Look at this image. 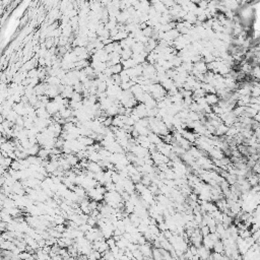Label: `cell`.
Returning <instances> with one entry per match:
<instances>
[{
    "mask_svg": "<svg viewBox=\"0 0 260 260\" xmlns=\"http://www.w3.org/2000/svg\"><path fill=\"white\" fill-rule=\"evenodd\" d=\"M46 109H47V111H48V113L51 115V116L57 114V113H59V111H60V107H59V105L55 101H53V100H51L50 103L46 106Z\"/></svg>",
    "mask_w": 260,
    "mask_h": 260,
    "instance_id": "obj_1",
    "label": "cell"
},
{
    "mask_svg": "<svg viewBox=\"0 0 260 260\" xmlns=\"http://www.w3.org/2000/svg\"><path fill=\"white\" fill-rule=\"evenodd\" d=\"M205 100H206L207 105L212 106V107L217 105L219 102V98L216 93H207V95L205 96Z\"/></svg>",
    "mask_w": 260,
    "mask_h": 260,
    "instance_id": "obj_2",
    "label": "cell"
},
{
    "mask_svg": "<svg viewBox=\"0 0 260 260\" xmlns=\"http://www.w3.org/2000/svg\"><path fill=\"white\" fill-rule=\"evenodd\" d=\"M210 254H212V251L206 249L203 245L200 246L199 248H197V255L199 256L200 259H207L208 260Z\"/></svg>",
    "mask_w": 260,
    "mask_h": 260,
    "instance_id": "obj_3",
    "label": "cell"
},
{
    "mask_svg": "<svg viewBox=\"0 0 260 260\" xmlns=\"http://www.w3.org/2000/svg\"><path fill=\"white\" fill-rule=\"evenodd\" d=\"M0 244H1L0 245V246H1V249H3V250L12 251L16 248V245L14 244L13 242H11V241H5L2 238H1V243H0Z\"/></svg>",
    "mask_w": 260,
    "mask_h": 260,
    "instance_id": "obj_4",
    "label": "cell"
},
{
    "mask_svg": "<svg viewBox=\"0 0 260 260\" xmlns=\"http://www.w3.org/2000/svg\"><path fill=\"white\" fill-rule=\"evenodd\" d=\"M209 155L212 160H221L226 157L223 150H219V148H214L212 152H209Z\"/></svg>",
    "mask_w": 260,
    "mask_h": 260,
    "instance_id": "obj_5",
    "label": "cell"
},
{
    "mask_svg": "<svg viewBox=\"0 0 260 260\" xmlns=\"http://www.w3.org/2000/svg\"><path fill=\"white\" fill-rule=\"evenodd\" d=\"M87 171L93 172V173L97 174V173H100V172L104 171V170L102 169L101 166H100L98 163H93V162H89V167H87Z\"/></svg>",
    "mask_w": 260,
    "mask_h": 260,
    "instance_id": "obj_6",
    "label": "cell"
},
{
    "mask_svg": "<svg viewBox=\"0 0 260 260\" xmlns=\"http://www.w3.org/2000/svg\"><path fill=\"white\" fill-rule=\"evenodd\" d=\"M148 139H150V141L152 142V144H155V145H157V144H160L161 142H163V138L161 137L160 135H157V134L153 133V132H150V134H148Z\"/></svg>",
    "mask_w": 260,
    "mask_h": 260,
    "instance_id": "obj_7",
    "label": "cell"
},
{
    "mask_svg": "<svg viewBox=\"0 0 260 260\" xmlns=\"http://www.w3.org/2000/svg\"><path fill=\"white\" fill-rule=\"evenodd\" d=\"M73 192L75 193V194L77 195L78 197H80V198H86V197H87L86 190L82 186H78V185H75V187H74V189H73Z\"/></svg>",
    "mask_w": 260,
    "mask_h": 260,
    "instance_id": "obj_8",
    "label": "cell"
},
{
    "mask_svg": "<svg viewBox=\"0 0 260 260\" xmlns=\"http://www.w3.org/2000/svg\"><path fill=\"white\" fill-rule=\"evenodd\" d=\"M214 252L216 253H221V254H225V245H223V242L221 240L217 241V242L214 243Z\"/></svg>",
    "mask_w": 260,
    "mask_h": 260,
    "instance_id": "obj_9",
    "label": "cell"
},
{
    "mask_svg": "<svg viewBox=\"0 0 260 260\" xmlns=\"http://www.w3.org/2000/svg\"><path fill=\"white\" fill-rule=\"evenodd\" d=\"M202 245H203L206 249H208V250L212 251V249H214V242L212 240V239H210L209 236H206V237H203V240H202Z\"/></svg>",
    "mask_w": 260,
    "mask_h": 260,
    "instance_id": "obj_10",
    "label": "cell"
},
{
    "mask_svg": "<svg viewBox=\"0 0 260 260\" xmlns=\"http://www.w3.org/2000/svg\"><path fill=\"white\" fill-rule=\"evenodd\" d=\"M124 122H123V119H122V115H117L116 117L113 118V124L112 126L115 127H118V128H123L124 126Z\"/></svg>",
    "mask_w": 260,
    "mask_h": 260,
    "instance_id": "obj_11",
    "label": "cell"
},
{
    "mask_svg": "<svg viewBox=\"0 0 260 260\" xmlns=\"http://www.w3.org/2000/svg\"><path fill=\"white\" fill-rule=\"evenodd\" d=\"M45 82H47L49 86H59V84H61V80L57 76H48Z\"/></svg>",
    "mask_w": 260,
    "mask_h": 260,
    "instance_id": "obj_12",
    "label": "cell"
},
{
    "mask_svg": "<svg viewBox=\"0 0 260 260\" xmlns=\"http://www.w3.org/2000/svg\"><path fill=\"white\" fill-rule=\"evenodd\" d=\"M89 162H93V163H99L100 161L102 160L101 155L99 153V152H93L89 153V157H87Z\"/></svg>",
    "mask_w": 260,
    "mask_h": 260,
    "instance_id": "obj_13",
    "label": "cell"
},
{
    "mask_svg": "<svg viewBox=\"0 0 260 260\" xmlns=\"http://www.w3.org/2000/svg\"><path fill=\"white\" fill-rule=\"evenodd\" d=\"M51 155V152L50 150H47V148H41L39 153H38V157H40L42 160H49Z\"/></svg>",
    "mask_w": 260,
    "mask_h": 260,
    "instance_id": "obj_14",
    "label": "cell"
},
{
    "mask_svg": "<svg viewBox=\"0 0 260 260\" xmlns=\"http://www.w3.org/2000/svg\"><path fill=\"white\" fill-rule=\"evenodd\" d=\"M132 55H133V52H132L131 49L123 50L122 54H121V60H129V59L132 58Z\"/></svg>",
    "mask_w": 260,
    "mask_h": 260,
    "instance_id": "obj_15",
    "label": "cell"
},
{
    "mask_svg": "<svg viewBox=\"0 0 260 260\" xmlns=\"http://www.w3.org/2000/svg\"><path fill=\"white\" fill-rule=\"evenodd\" d=\"M87 257H89V260H99L103 256H102L101 252H99V251H97V250H93L89 255H87Z\"/></svg>",
    "mask_w": 260,
    "mask_h": 260,
    "instance_id": "obj_16",
    "label": "cell"
},
{
    "mask_svg": "<svg viewBox=\"0 0 260 260\" xmlns=\"http://www.w3.org/2000/svg\"><path fill=\"white\" fill-rule=\"evenodd\" d=\"M111 69H112L113 75H114V74H120L121 72L123 71V66H122L121 63H119V64H116V65L112 66V67H111Z\"/></svg>",
    "mask_w": 260,
    "mask_h": 260,
    "instance_id": "obj_17",
    "label": "cell"
},
{
    "mask_svg": "<svg viewBox=\"0 0 260 260\" xmlns=\"http://www.w3.org/2000/svg\"><path fill=\"white\" fill-rule=\"evenodd\" d=\"M108 89V86L106 82H100L99 86H98V93H106Z\"/></svg>",
    "mask_w": 260,
    "mask_h": 260,
    "instance_id": "obj_18",
    "label": "cell"
},
{
    "mask_svg": "<svg viewBox=\"0 0 260 260\" xmlns=\"http://www.w3.org/2000/svg\"><path fill=\"white\" fill-rule=\"evenodd\" d=\"M45 46H46V48L48 49V50H50L51 48L55 47L54 39H53V38H47L46 41H45Z\"/></svg>",
    "mask_w": 260,
    "mask_h": 260,
    "instance_id": "obj_19",
    "label": "cell"
},
{
    "mask_svg": "<svg viewBox=\"0 0 260 260\" xmlns=\"http://www.w3.org/2000/svg\"><path fill=\"white\" fill-rule=\"evenodd\" d=\"M84 96H82V93H75V91H74V93H73V96H72V98H71V101H73V102H82L84 101Z\"/></svg>",
    "mask_w": 260,
    "mask_h": 260,
    "instance_id": "obj_20",
    "label": "cell"
},
{
    "mask_svg": "<svg viewBox=\"0 0 260 260\" xmlns=\"http://www.w3.org/2000/svg\"><path fill=\"white\" fill-rule=\"evenodd\" d=\"M38 74H39V69H38V68H34V69L27 71V77L29 78H37Z\"/></svg>",
    "mask_w": 260,
    "mask_h": 260,
    "instance_id": "obj_21",
    "label": "cell"
},
{
    "mask_svg": "<svg viewBox=\"0 0 260 260\" xmlns=\"http://www.w3.org/2000/svg\"><path fill=\"white\" fill-rule=\"evenodd\" d=\"M117 25H118V22H112V20H109V22L105 25V27H106V30H108V31L110 32V31H112V30L116 29Z\"/></svg>",
    "mask_w": 260,
    "mask_h": 260,
    "instance_id": "obj_22",
    "label": "cell"
},
{
    "mask_svg": "<svg viewBox=\"0 0 260 260\" xmlns=\"http://www.w3.org/2000/svg\"><path fill=\"white\" fill-rule=\"evenodd\" d=\"M120 76H121V80H122V82H128L131 80L128 75V73H127V70H125V69H123V71L120 73Z\"/></svg>",
    "mask_w": 260,
    "mask_h": 260,
    "instance_id": "obj_23",
    "label": "cell"
},
{
    "mask_svg": "<svg viewBox=\"0 0 260 260\" xmlns=\"http://www.w3.org/2000/svg\"><path fill=\"white\" fill-rule=\"evenodd\" d=\"M200 233H201V235L203 236V237H206V236H208L210 234V230H209V227H207V226H202V227H200Z\"/></svg>",
    "mask_w": 260,
    "mask_h": 260,
    "instance_id": "obj_24",
    "label": "cell"
},
{
    "mask_svg": "<svg viewBox=\"0 0 260 260\" xmlns=\"http://www.w3.org/2000/svg\"><path fill=\"white\" fill-rule=\"evenodd\" d=\"M99 205H100V202L96 201V200H91V202H89V209H91V212L98 210L99 209Z\"/></svg>",
    "mask_w": 260,
    "mask_h": 260,
    "instance_id": "obj_25",
    "label": "cell"
},
{
    "mask_svg": "<svg viewBox=\"0 0 260 260\" xmlns=\"http://www.w3.org/2000/svg\"><path fill=\"white\" fill-rule=\"evenodd\" d=\"M34 254H32V253L27 252V251H25V252H22L20 255H18V257H20V260H27L29 258H31L32 256H33Z\"/></svg>",
    "mask_w": 260,
    "mask_h": 260,
    "instance_id": "obj_26",
    "label": "cell"
},
{
    "mask_svg": "<svg viewBox=\"0 0 260 260\" xmlns=\"http://www.w3.org/2000/svg\"><path fill=\"white\" fill-rule=\"evenodd\" d=\"M104 50H105L106 53H108V54H111V53L114 52V50H115V44H114V42H113V43H111V44H109V45H107V46H105V49H104Z\"/></svg>",
    "mask_w": 260,
    "mask_h": 260,
    "instance_id": "obj_27",
    "label": "cell"
},
{
    "mask_svg": "<svg viewBox=\"0 0 260 260\" xmlns=\"http://www.w3.org/2000/svg\"><path fill=\"white\" fill-rule=\"evenodd\" d=\"M91 228H93V227H91V226H89V223H84V225L79 226V228H78V229H79L80 231H82V232H84V233L86 234V232H89V230L91 229Z\"/></svg>",
    "mask_w": 260,
    "mask_h": 260,
    "instance_id": "obj_28",
    "label": "cell"
},
{
    "mask_svg": "<svg viewBox=\"0 0 260 260\" xmlns=\"http://www.w3.org/2000/svg\"><path fill=\"white\" fill-rule=\"evenodd\" d=\"M54 229L56 230L57 232H59V233L63 234L66 231V230H67V228H66L65 225H57L56 227L54 228Z\"/></svg>",
    "mask_w": 260,
    "mask_h": 260,
    "instance_id": "obj_29",
    "label": "cell"
},
{
    "mask_svg": "<svg viewBox=\"0 0 260 260\" xmlns=\"http://www.w3.org/2000/svg\"><path fill=\"white\" fill-rule=\"evenodd\" d=\"M107 243H108V245H109V247H110V249H112V248H114L115 246H116V241H115V239L114 238H109V239H107Z\"/></svg>",
    "mask_w": 260,
    "mask_h": 260,
    "instance_id": "obj_30",
    "label": "cell"
},
{
    "mask_svg": "<svg viewBox=\"0 0 260 260\" xmlns=\"http://www.w3.org/2000/svg\"><path fill=\"white\" fill-rule=\"evenodd\" d=\"M38 64H39V67L45 68V67H46V59H45V58H39V59H38Z\"/></svg>",
    "mask_w": 260,
    "mask_h": 260,
    "instance_id": "obj_31",
    "label": "cell"
},
{
    "mask_svg": "<svg viewBox=\"0 0 260 260\" xmlns=\"http://www.w3.org/2000/svg\"><path fill=\"white\" fill-rule=\"evenodd\" d=\"M99 260H106V259L104 258V257H102V258H101V259H99Z\"/></svg>",
    "mask_w": 260,
    "mask_h": 260,
    "instance_id": "obj_32",
    "label": "cell"
}]
</instances>
